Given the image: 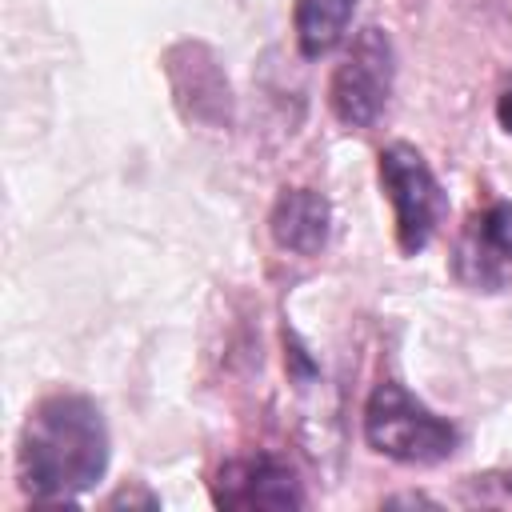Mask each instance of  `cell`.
I'll return each mask as SVG.
<instances>
[{
  "label": "cell",
  "instance_id": "1",
  "mask_svg": "<svg viewBox=\"0 0 512 512\" xmlns=\"http://www.w3.org/2000/svg\"><path fill=\"white\" fill-rule=\"evenodd\" d=\"M20 484L32 500H72L108 468V428L88 396H48L28 412L16 452Z\"/></svg>",
  "mask_w": 512,
  "mask_h": 512
},
{
  "label": "cell",
  "instance_id": "2",
  "mask_svg": "<svg viewBox=\"0 0 512 512\" xmlns=\"http://www.w3.org/2000/svg\"><path fill=\"white\" fill-rule=\"evenodd\" d=\"M364 436L376 452L404 464H436L456 452V428L428 412L400 384H380L364 408Z\"/></svg>",
  "mask_w": 512,
  "mask_h": 512
},
{
  "label": "cell",
  "instance_id": "3",
  "mask_svg": "<svg viewBox=\"0 0 512 512\" xmlns=\"http://www.w3.org/2000/svg\"><path fill=\"white\" fill-rule=\"evenodd\" d=\"M380 184L396 208V240L400 252L416 256L440 228L448 200L432 176V168L424 164V156L408 144H392L380 152Z\"/></svg>",
  "mask_w": 512,
  "mask_h": 512
},
{
  "label": "cell",
  "instance_id": "4",
  "mask_svg": "<svg viewBox=\"0 0 512 512\" xmlns=\"http://www.w3.org/2000/svg\"><path fill=\"white\" fill-rule=\"evenodd\" d=\"M388 92H392V44L380 28H364L332 72V88H328L332 112L348 128H368L384 112Z\"/></svg>",
  "mask_w": 512,
  "mask_h": 512
},
{
  "label": "cell",
  "instance_id": "5",
  "mask_svg": "<svg viewBox=\"0 0 512 512\" xmlns=\"http://www.w3.org/2000/svg\"><path fill=\"white\" fill-rule=\"evenodd\" d=\"M452 272L472 292L512 288V204L496 200L468 216L452 252Z\"/></svg>",
  "mask_w": 512,
  "mask_h": 512
},
{
  "label": "cell",
  "instance_id": "6",
  "mask_svg": "<svg viewBox=\"0 0 512 512\" xmlns=\"http://www.w3.org/2000/svg\"><path fill=\"white\" fill-rule=\"evenodd\" d=\"M216 504L224 508H296L304 504L300 480L272 456H244L220 468Z\"/></svg>",
  "mask_w": 512,
  "mask_h": 512
},
{
  "label": "cell",
  "instance_id": "7",
  "mask_svg": "<svg viewBox=\"0 0 512 512\" xmlns=\"http://www.w3.org/2000/svg\"><path fill=\"white\" fill-rule=\"evenodd\" d=\"M272 240L296 256H316L328 244V200L312 188H284L272 216Z\"/></svg>",
  "mask_w": 512,
  "mask_h": 512
},
{
  "label": "cell",
  "instance_id": "8",
  "mask_svg": "<svg viewBox=\"0 0 512 512\" xmlns=\"http://www.w3.org/2000/svg\"><path fill=\"white\" fill-rule=\"evenodd\" d=\"M356 0H296V44L304 56L332 52L352 20Z\"/></svg>",
  "mask_w": 512,
  "mask_h": 512
},
{
  "label": "cell",
  "instance_id": "9",
  "mask_svg": "<svg viewBox=\"0 0 512 512\" xmlns=\"http://www.w3.org/2000/svg\"><path fill=\"white\" fill-rule=\"evenodd\" d=\"M496 116H500L504 132H512V84L500 92V100H496Z\"/></svg>",
  "mask_w": 512,
  "mask_h": 512
}]
</instances>
